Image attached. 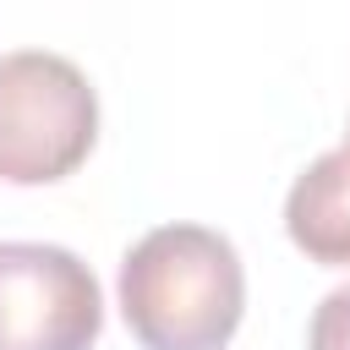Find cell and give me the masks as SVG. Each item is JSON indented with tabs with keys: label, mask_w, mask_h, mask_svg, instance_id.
<instances>
[{
	"label": "cell",
	"mask_w": 350,
	"mask_h": 350,
	"mask_svg": "<svg viewBox=\"0 0 350 350\" xmlns=\"http://www.w3.org/2000/svg\"><path fill=\"white\" fill-rule=\"evenodd\" d=\"M306 350H350V284H339L317 301L312 328H306Z\"/></svg>",
	"instance_id": "obj_5"
},
{
	"label": "cell",
	"mask_w": 350,
	"mask_h": 350,
	"mask_svg": "<svg viewBox=\"0 0 350 350\" xmlns=\"http://www.w3.org/2000/svg\"><path fill=\"white\" fill-rule=\"evenodd\" d=\"M284 230L312 262L350 268V142L317 153L295 175L284 197Z\"/></svg>",
	"instance_id": "obj_4"
},
{
	"label": "cell",
	"mask_w": 350,
	"mask_h": 350,
	"mask_svg": "<svg viewBox=\"0 0 350 350\" xmlns=\"http://www.w3.org/2000/svg\"><path fill=\"white\" fill-rule=\"evenodd\" d=\"M98 142V93L55 49L0 55V180H66Z\"/></svg>",
	"instance_id": "obj_2"
},
{
	"label": "cell",
	"mask_w": 350,
	"mask_h": 350,
	"mask_svg": "<svg viewBox=\"0 0 350 350\" xmlns=\"http://www.w3.org/2000/svg\"><path fill=\"white\" fill-rule=\"evenodd\" d=\"M345 142H350V126H345Z\"/></svg>",
	"instance_id": "obj_6"
},
{
	"label": "cell",
	"mask_w": 350,
	"mask_h": 350,
	"mask_svg": "<svg viewBox=\"0 0 350 350\" xmlns=\"http://www.w3.org/2000/svg\"><path fill=\"white\" fill-rule=\"evenodd\" d=\"M104 295L71 246L0 241V350H93Z\"/></svg>",
	"instance_id": "obj_3"
},
{
	"label": "cell",
	"mask_w": 350,
	"mask_h": 350,
	"mask_svg": "<svg viewBox=\"0 0 350 350\" xmlns=\"http://www.w3.org/2000/svg\"><path fill=\"white\" fill-rule=\"evenodd\" d=\"M120 317L142 350H224L246 312V268L208 224H159L120 257Z\"/></svg>",
	"instance_id": "obj_1"
}]
</instances>
